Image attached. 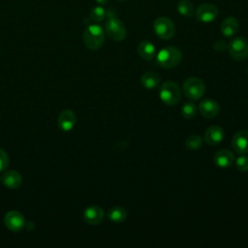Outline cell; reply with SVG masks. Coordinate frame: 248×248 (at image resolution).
I'll use <instances>...</instances> for the list:
<instances>
[{
    "mask_svg": "<svg viewBox=\"0 0 248 248\" xmlns=\"http://www.w3.org/2000/svg\"><path fill=\"white\" fill-rule=\"evenodd\" d=\"M105 217L104 210L98 205H91L84 209L83 219L89 225H98L100 224Z\"/></svg>",
    "mask_w": 248,
    "mask_h": 248,
    "instance_id": "8fae6325",
    "label": "cell"
},
{
    "mask_svg": "<svg viewBox=\"0 0 248 248\" xmlns=\"http://www.w3.org/2000/svg\"><path fill=\"white\" fill-rule=\"evenodd\" d=\"M228 50L231 57L236 61H243L248 58V41L244 37H235L228 44Z\"/></svg>",
    "mask_w": 248,
    "mask_h": 248,
    "instance_id": "5b68a950",
    "label": "cell"
},
{
    "mask_svg": "<svg viewBox=\"0 0 248 248\" xmlns=\"http://www.w3.org/2000/svg\"><path fill=\"white\" fill-rule=\"evenodd\" d=\"M195 14L199 21L203 23H209L217 18L219 12L218 8L215 5L211 3H203L197 8Z\"/></svg>",
    "mask_w": 248,
    "mask_h": 248,
    "instance_id": "ba28073f",
    "label": "cell"
},
{
    "mask_svg": "<svg viewBox=\"0 0 248 248\" xmlns=\"http://www.w3.org/2000/svg\"><path fill=\"white\" fill-rule=\"evenodd\" d=\"M9 162L10 159L8 154L3 149L0 148V171H3L8 168Z\"/></svg>",
    "mask_w": 248,
    "mask_h": 248,
    "instance_id": "484cf974",
    "label": "cell"
},
{
    "mask_svg": "<svg viewBox=\"0 0 248 248\" xmlns=\"http://www.w3.org/2000/svg\"><path fill=\"white\" fill-rule=\"evenodd\" d=\"M213 161L219 168H229L234 162V156L229 149H221L217 151L213 156Z\"/></svg>",
    "mask_w": 248,
    "mask_h": 248,
    "instance_id": "9a60e30c",
    "label": "cell"
},
{
    "mask_svg": "<svg viewBox=\"0 0 248 248\" xmlns=\"http://www.w3.org/2000/svg\"><path fill=\"white\" fill-rule=\"evenodd\" d=\"M2 182L4 185L10 189H16L18 188L22 183V176L20 173L16 170H11L4 172V174L1 177Z\"/></svg>",
    "mask_w": 248,
    "mask_h": 248,
    "instance_id": "e0dca14e",
    "label": "cell"
},
{
    "mask_svg": "<svg viewBox=\"0 0 248 248\" xmlns=\"http://www.w3.org/2000/svg\"><path fill=\"white\" fill-rule=\"evenodd\" d=\"M105 29L108 36L116 42L124 40L127 34L124 23L117 17H109L106 22Z\"/></svg>",
    "mask_w": 248,
    "mask_h": 248,
    "instance_id": "52a82bcc",
    "label": "cell"
},
{
    "mask_svg": "<svg viewBox=\"0 0 248 248\" xmlns=\"http://www.w3.org/2000/svg\"><path fill=\"white\" fill-rule=\"evenodd\" d=\"M117 1H120V2H123V1H126V0H117Z\"/></svg>",
    "mask_w": 248,
    "mask_h": 248,
    "instance_id": "f1b7e54d",
    "label": "cell"
},
{
    "mask_svg": "<svg viewBox=\"0 0 248 248\" xmlns=\"http://www.w3.org/2000/svg\"><path fill=\"white\" fill-rule=\"evenodd\" d=\"M196 113H197V106L191 101L186 102L181 108V114L183 117L187 119L194 118L196 116Z\"/></svg>",
    "mask_w": 248,
    "mask_h": 248,
    "instance_id": "7402d4cb",
    "label": "cell"
},
{
    "mask_svg": "<svg viewBox=\"0 0 248 248\" xmlns=\"http://www.w3.org/2000/svg\"><path fill=\"white\" fill-rule=\"evenodd\" d=\"M182 59L181 51L174 46H166L157 54V63L165 69H172L176 67Z\"/></svg>",
    "mask_w": 248,
    "mask_h": 248,
    "instance_id": "7a4b0ae2",
    "label": "cell"
},
{
    "mask_svg": "<svg viewBox=\"0 0 248 248\" xmlns=\"http://www.w3.org/2000/svg\"><path fill=\"white\" fill-rule=\"evenodd\" d=\"M232 147L240 155L248 153V130H241L234 134L232 139Z\"/></svg>",
    "mask_w": 248,
    "mask_h": 248,
    "instance_id": "30bf717a",
    "label": "cell"
},
{
    "mask_svg": "<svg viewBox=\"0 0 248 248\" xmlns=\"http://www.w3.org/2000/svg\"><path fill=\"white\" fill-rule=\"evenodd\" d=\"M137 51L139 55L146 61H151L156 54L155 46L149 41H141L137 46Z\"/></svg>",
    "mask_w": 248,
    "mask_h": 248,
    "instance_id": "ac0fdd59",
    "label": "cell"
},
{
    "mask_svg": "<svg viewBox=\"0 0 248 248\" xmlns=\"http://www.w3.org/2000/svg\"><path fill=\"white\" fill-rule=\"evenodd\" d=\"M98 4H100V5H106L108 2V0H95Z\"/></svg>",
    "mask_w": 248,
    "mask_h": 248,
    "instance_id": "83f0119b",
    "label": "cell"
},
{
    "mask_svg": "<svg viewBox=\"0 0 248 248\" xmlns=\"http://www.w3.org/2000/svg\"><path fill=\"white\" fill-rule=\"evenodd\" d=\"M177 12L183 16H191L194 14V6L189 0H180L177 3Z\"/></svg>",
    "mask_w": 248,
    "mask_h": 248,
    "instance_id": "44dd1931",
    "label": "cell"
},
{
    "mask_svg": "<svg viewBox=\"0 0 248 248\" xmlns=\"http://www.w3.org/2000/svg\"><path fill=\"white\" fill-rule=\"evenodd\" d=\"M224 139V130L218 125H212L208 127L204 132L203 140L209 145H216L220 143Z\"/></svg>",
    "mask_w": 248,
    "mask_h": 248,
    "instance_id": "4fadbf2b",
    "label": "cell"
},
{
    "mask_svg": "<svg viewBox=\"0 0 248 248\" xmlns=\"http://www.w3.org/2000/svg\"><path fill=\"white\" fill-rule=\"evenodd\" d=\"M228 47V44H226L223 40H218L213 44V48L217 51H224Z\"/></svg>",
    "mask_w": 248,
    "mask_h": 248,
    "instance_id": "4316f807",
    "label": "cell"
},
{
    "mask_svg": "<svg viewBox=\"0 0 248 248\" xmlns=\"http://www.w3.org/2000/svg\"><path fill=\"white\" fill-rule=\"evenodd\" d=\"M160 80V76L157 73L146 72L141 76L140 83L143 87L147 89H153L159 85Z\"/></svg>",
    "mask_w": 248,
    "mask_h": 248,
    "instance_id": "d6986e66",
    "label": "cell"
},
{
    "mask_svg": "<svg viewBox=\"0 0 248 248\" xmlns=\"http://www.w3.org/2000/svg\"><path fill=\"white\" fill-rule=\"evenodd\" d=\"M202 141H203V140L202 139L201 136L192 135L187 138L185 144H186V147L190 150H198L202 147Z\"/></svg>",
    "mask_w": 248,
    "mask_h": 248,
    "instance_id": "603a6c76",
    "label": "cell"
},
{
    "mask_svg": "<svg viewBox=\"0 0 248 248\" xmlns=\"http://www.w3.org/2000/svg\"><path fill=\"white\" fill-rule=\"evenodd\" d=\"M219 105L215 100L205 99L201 102L199 106V110L201 114L205 118H214L219 112Z\"/></svg>",
    "mask_w": 248,
    "mask_h": 248,
    "instance_id": "5bb4252c",
    "label": "cell"
},
{
    "mask_svg": "<svg viewBox=\"0 0 248 248\" xmlns=\"http://www.w3.org/2000/svg\"><path fill=\"white\" fill-rule=\"evenodd\" d=\"M104 41V29L98 24L88 25L83 32V43L85 46L91 50L99 49L103 46Z\"/></svg>",
    "mask_w": 248,
    "mask_h": 248,
    "instance_id": "6da1fadb",
    "label": "cell"
},
{
    "mask_svg": "<svg viewBox=\"0 0 248 248\" xmlns=\"http://www.w3.org/2000/svg\"><path fill=\"white\" fill-rule=\"evenodd\" d=\"M238 28H239L238 20L233 16H228L222 21L220 30L225 37L231 38L237 33Z\"/></svg>",
    "mask_w": 248,
    "mask_h": 248,
    "instance_id": "2e32d148",
    "label": "cell"
},
{
    "mask_svg": "<svg viewBox=\"0 0 248 248\" xmlns=\"http://www.w3.org/2000/svg\"><path fill=\"white\" fill-rule=\"evenodd\" d=\"M159 97L162 102L168 106L176 105L181 98V90L179 85L174 81L164 82L160 87Z\"/></svg>",
    "mask_w": 248,
    "mask_h": 248,
    "instance_id": "3957f363",
    "label": "cell"
},
{
    "mask_svg": "<svg viewBox=\"0 0 248 248\" xmlns=\"http://www.w3.org/2000/svg\"><path fill=\"white\" fill-rule=\"evenodd\" d=\"M106 15V10L101 6H96L90 11V18L95 22H99L105 19Z\"/></svg>",
    "mask_w": 248,
    "mask_h": 248,
    "instance_id": "cb8c5ba5",
    "label": "cell"
},
{
    "mask_svg": "<svg viewBox=\"0 0 248 248\" xmlns=\"http://www.w3.org/2000/svg\"><path fill=\"white\" fill-rule=\"evenodd\" d=\"M183 93L184 95L193 101L201 99L205 92L204 82L196 77L187 78L183 83Z\"/></svg>",
    "mask_w": 248,
    "mask_h": 248,
    "instance_id": "277c9868",
    "label": "cell"
},
{
    "mask_svg": "<svg viewBox=\"0 0 248 248\" xmlns=\"http://www.w3.org/2000/svg\"><path fill=\"white\" fill-rule=\"evenodd\" d=\"M0 180H1V177H0Z\"/></svg>",
    "mask_w": 248,
    "mask_h": 248,
    "instance_id": "f546056e",
    "label": "cell"
},
{
    "mask_svg": "<svg viewBox=\"0 0 248 248\" xmlns=\"http://www.w3.org/2000/svg\"><path fill=\"white\" fill-rule=\"evenodd\" d=\"M108 217L114 223H121L127 218V211L121 206H114L108 211Z\"/></svg>",
    "mask_w": 248,
    "mask_h": 248,
    "instance_id": "ffe728a7",
    "label": "cell"
},
{
    "mask_svg": "<svg viewBox=\"0 0 248 248\" xmlns=\"http://www.w3.org/2000/svg\"><path fill=\"white\" fill-rule=\"evenodd\" d=\"M235 167L239 171H248V157L243 154L235 160Z\"/></svg>",
    "mask_w": 248,
    "mask_h": 248,
    "instance_id": "d4e9b609",
    "label": "cell"
},
{
    "mask_svg": "<svg viewBox=\"0 0 248 248\" xmlns=\"http://www.w3.org/2000/svg\"><path fill=\"white\" fill-rule=\"evenodd\" d=\"M4 224L10 231L19 232L25 227V220L20 212L16 210H11L6 213L4 217Z\"/></svg>",
    "mask_w": 248,
    "mask_h": 248,
    "instance_id": "9c48e42d",
    "label": "cell"
},
{
    "mask_svg": "<svg viewBox=\"0 0 248 248\" xmlns=\"http://www.w3.org/2000/svg\"><path fill=\"white\" fill-rule=\"evenodd\" d=\"M77 123V115L76 113L71 109H65L63 110L57 119L58 127L63 132H69L71 131Z\"/></svg>",
    "mask_w": 248,
    "mask_h": 248,
    "instance_id": "7c38bea8",
    "label": "cell"
},
{
    "mask_svg": "<svg viewBox=\"0 0 248 248\" xmlns=\"http://www.w3.org/2000/svg\"><path fill=\"white\" fill-rule=\"evenodd\" d=\"M154 31L156 35L163 40H170L175 33L174 23L166 16H160L154 21Z\"/></svg>",
    "mask_w": 248,
    "mask_h": 248,
    "instance_id": "8992f818",
    "label": "cell"
}]
</instances>
